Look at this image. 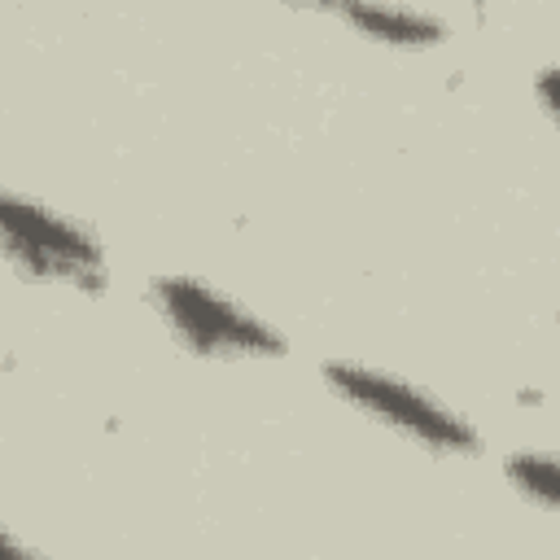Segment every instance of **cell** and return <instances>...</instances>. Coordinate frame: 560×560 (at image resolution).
Returning <instances> with one entry per match:
<instances>
[{"label": "cell", "mask_w": 560, "mask_h": 560, "mask_svg": "<svg viewBox=\"0 0 560 560\" xmlns=\"http://www.w3.org/2000/svg\"><path fill=\"white\" fill-rule=\"evenodd\" d=\"M149 298L171 337L201 359H280L289 341L262 315L201 276H153Z\"/></svg>", "instance_id": "obj_1"}, {"label": "cell", "mask_w": 560, "mask_h": 560, "mask_svg": "<svg viewBox=\"0 0 560 560\" xmlns=\"http://www.w3.org/2000/svg\"><path fill=\"white\" fill-rule=\"evenodd\" d=\"M324 385L354 411L372 416L376 424H385L438 455H477L481 451V433L472 429L468 416H459L455 407H446L442 398H433L429 389H420L416 381H407L398 372H381V368H368L354 359H328Z\"/></svg>", "instance_id": "obj_2"}, {"label": "cell", "mask_w": 560, "mask_h": 560, "mask_svg": "<svg viewBox=\"0 0 560 560\" xmlns=\"http://www.w3.org/2000/svg\"><path fill=\"white\" fill-rule=\"evenodd\" d=\"M0 254L26 276L44 284L101 289L105 284V249L92 228L79 219L0 188Z\"/></svg>", "instance_id": "obj_3"}, {"label": "cell", "mask_w": 560, "mask_h": 560, "mask_svg": "<svg viewBox=\"0 0 560 560\" xmlns=\"http://www.w3.org/2000/svg\"><path fill=\"white\" fill-rule=\"evenodd\" d=\"M346 22H354L363 35L398 44V48H424L446 35V22L424 9H398V4H346Z\"/></svg>", "instance_id": "obj_4"}, {"label": "cell", "mask_w": 560, "mask_h": 560, "mask_svg": "<svg viewBox=\"0 0 560 560\" xmlns=\"http://www.w3.org/2000/svg\"><path fill=\"white\" fill-rule=\"evenodd\" d=\"M508 481L538 508H556V455L551 451H512L503 464Z\"/></svg>", "instance_id": "obj_5"}, {"label": "cell", "mask_w": 560, "mask_h": 560, "mask_svg": "<svg viewBox=\"0 0 560 560\" xmlns=\"http://www.w3.org/2000/svg\"><path fill=\"white\" fill-rule=\"evenodd\" d=\"M0 560H48V556L35 551V547H26L9 525H0Z\"/></svg>", "instance_id": "obj_6"}]
</instances>
